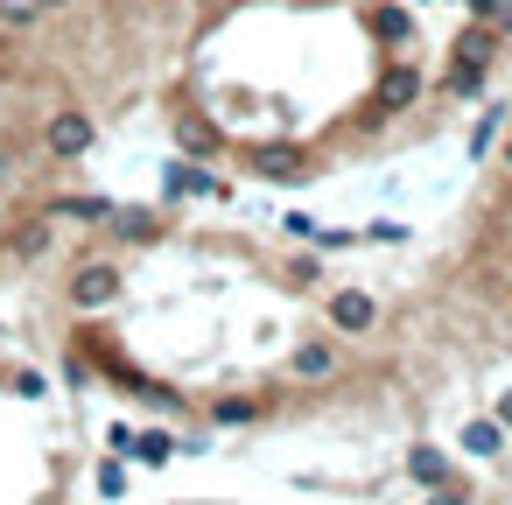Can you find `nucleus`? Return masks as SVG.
I'll use <instances>...</instances> for the list:
<instances>
[{
	"label": "nucleus",
	"mask_w": 512,
	"mask_h": 505,
	"mask_svg": "<svg viewBox=\"0 0 512 505\" xmlns=\"http://www.w3.org/2000/svg\"><path fill=\"white\" fill-rule=\"evenodd\" d=\"M0 176H8V162H0Z\"/></svg>",
	"instance_id": "22"
},
{
	"label": "nucleus",
	"mask_w": 512,
	"mask_h": 505,
	"mask_svg": "<svg viewBox=\"0 0 512 505\" xmlns=\"http://www.w3.org/2000/svg\"><path fill=\"white\" fill-rule=\"evenodd\" d=\"M449 92H484V64H456L449 71Z\"/></svg>",
	"instance_id": "17"
},
{
	"label": "nucleus",
	"mask_w": 512,
	"mask_h": 505,
	"mask_svg": "<svg viewBox=\"0 0 512 505\" xmlns=\"http://www.w3.org/2000/svg\"><path fill=\"white\" fill-rule=\"evenodd\" d=\"M43 246H50V211H43V218H36V225H22V232H15V239H8V253H15V260H36V253H43Z\"/></svg>",
	"instance_id": "10"
},
{
	"label": "nucleus",
	"mask_w": 512,
	"mask_h": 505,
	"mask_svg": "<svg viewBox=\"0 0 512 505\" xmlns=\"http://www.w3.org/2000/svg\"><path fill=\"white\" fill-rule=\"evenodd\" d=\"M491 43H498V36H491V29L477 22L470 36H456V64H484V57H491Z\"/></svg>",
	"instance_id": "13"
},
{
	"label": "nucleus",
	"mask_w": 512,
	"mask_h": 505,
	"mask_svg": "<svg viewBox=\"0 0 512 505\" xmlns=\"http://www.w3.org/2000/svg\"><path fill=\"white\" fill-rule=\"evenodd\" d=\"M505 162H512V141H505Z\"/></svg>",
	"instance_id": "21"
},
{
	"label": "nucleus",
	"mask_w": 512,
	"mask_h": 505,
	"mask_svg": "<svg viewBox=\"0 0 512 505\" xmlns=\"http://www.w3.org/2000/svg\"><path fill=\"white\" fill-rule=\"evenodd\" d=\"M218 183H211V169H197V162H169V197H211Z\"/></svg>",
	"instance_id": "7"
},
{
	"label": "nucleus",
	"mask_w": 512,
	"mask_h": 505,
	"mask_svg": "<svg viewBox=\"0 0 512 505\" xmlns=\"http://www.w3.org/2000/svg\"><path fill=\"white\" fill-rule=\"evenodd\" d=\"M407 470H414V477H421L428 491H442V484H449V456H442V449H428V442H421V449L407 456Z\"/></svg>",
	"instance_id": "9"
},
{
	"label": "nucleus",
	"mask_w": 512,
	"mask_h": 505,
	"mask_svg": "<svg viewBox=\"0 0 512 505\" xmlns=\"http://www.w3.org/2000/svg\"><path fill=\"white\" fill-rule=\"evenodd\" d=\"M246 169L267 176V183H302V176H309V148H295V141H260V148H246Z\"/></svg>",
	"instance_id": "3"
},
{
	"label": "nucleus",
	"mask_w": 512,
	"mask_h": 505,
	"mask_svg": "<svg viewBox=\"0 0 512 505\" xmlns=\"http://www.w3.org/2000/svg\"><path fill=\"white\" fill-rule=\"evenodd\" d=\"M176 134H183V148H190V155H211V148H218V141H211L197 120H190V127H176Z\"/></svg>",
	"instance_id": "18"
},
{
	"label": "nucleus",
	"mask_w": 512,
	"mask_h": 505,
	"mask_svg": "<svg viewBox=\"0 0 512 505\" xmlns=\"http://www.w3.org/2000/svg\"><path fill=\"white\" fill-rule=\"evenodd\" d=\"M92 141H99V127H92V113H78V106H64V113L43 127V148H50L57 162H78Z\"/></svg>",
	"instance_id": "5"
},
{
	"label": "nucleus",
	"mask_w": 512,
	"mask_h": 505,
	"mask_svg": "<svg viewBox=\"0 0 512 505\" xmlns=\"http://www.w3.org/2000/svg\"><path fill=\"white\" fill-rule=\"evenodd\" d=\"M498 442H505L498 421H470V428H463V449H470V456H498Z\"/></svg>",
	"instance_id": "11"
},
{
	"label": "nucleus",
	"mask_w": 512,
	"mask_h": 505,
	"mask_svg": "<svg viewBox=\"0 0 512 505\" xmlns=\"http://www.w3.org/2000/svg\"><path fill=\"white\" fill-rule=\"evenodd\" d=\"M127 449H134L141 463H169V456H176V442H169V435H134Z\"/></svg>",
	"instance_id": "15"
},
{
	"label": "nucleus",
	"mask_w": 512,
	"mask_h": 505,
	"mask_svg": "<svg viewBox=\"0 0 512 505\" xmlns=\"http://www.w3.org/2000/svg\"><path fill=\"white\" fill-rule=\"evenodd\" d=\"M253 414H260V400H218V407H211L218 428H239V421H253Z\"/></svg>",
	"instance_id": "14"
},
{
	"label": "nucleus",
	"mask_w": 512,
	"mask_h": 505,
	"mask_svg": "<svg viewBox=\"0 0 512 505\" xmlns=\"http://www.w3.org/2000/svg\"><path fill=\"white\" fill-rule=\"evenodd\" d=\"M120 288H127V274H120L113 260H85V267L64 281V295H71V309H78V316H99V309H113V302H120Z\"/></svg>",
	"instance_id": "1"
},
{
	"label": "nucleus",
	"mask_w": 512,
	"mask_h": 505,
	"mask_svg": "<svg viewBox=\"0 0 512 505\" xmlns=\"http://www.w3.org/2000/svg\"><path fill=\"white\" fill-rule=\"evenodd\" d=\"M106 211L113 204H99V197H57L50 204V218H71V225H106Z\"/></svg>",
	"instance_id": "8"
},
{
	"label": "nucleus",
	"mask_w": 512,
	"mask_h": 505,
	"mask_svg": "<svg viewBox=\"0 0 512 505\" xmlns=\"http://www.w3.org/2000/svg\"><path fill=\"white\" fill-rule=\"evenodd\" d=\"M106 218H113L127 239H155V218H148V211H106Z\"/></svg>",
	"instance_id": "16"
},
{
	"label": "nucleus",
	"mask_w": 512,
	"mask_h": 505,
	"mask_svg": "<svg viewBox=\"0 0 512 505\" xmlns=\"http://www.w3.org/2000/svg\"><path fill=\"white\" fill-rule=\"evenodd\" d=\"M491 421H498V428H512V386L498 393V407H491Z\"/></svg>",
	"instance_id": "19"
},
{
	"label": "nucleus",
	"mask_w": 512,
	"mask_h": 505,
	"mask_svg": "<svg viewBox=\"0 0 512 505\" xmlns=\"http://www.w3.org/2000/svg\"><path fill=\"white\" fill-rule=\"evenodd\" d=\"M372 36H379V43H407V36H414V22H407L400 8H379V15H372Z\"/></svg>",
	"instance_id": "12"
},
{
	"label": "nucleus",
	"mask_w": 512,
	"mask_h": 505,
	"mask_svg": "<svg viewBox=\"0 0 512 505\" xmlns=\"http://www.w3.org/2000/svg\"><path fill=\"white\" fill-rule=\"evenodd\" d=\"M337 365H344L337 337H295V351H288V379H302V386L337 379Z\"/></svg>",
	"instance_id": "4"
},
{
	"label": "nucleus",
	"mask_w": 512,
	"mask_h": 505,
	"mask_svg": "<svg viewBox=\"0 0 512 505\" xmlns=\"http://www.w3.org/2000/svg\"><path fill=\"white\" fill-rule=\"evenodd\" d=\"M36 8H64V0H36Z\"/></svg>",
	"instance_id": "20"
},
{
	"label": "nucleus",
	"mask_w": 512,
	"mask_h": 505,
	"mask_svg": "<svg viewBox=\"0 0 512 505\" xmlns=\"http://www.w3.org/2000/svg\"><path fill=\"white\" fill-rule=\"evenodd\" d=\"M323 316H330V330H337V337H365V330L379 323V302H372L365 288H337V295L323 302Z\"/></svg>",
	"instance_id": "6"
},
{
	"label": "nucleus",
	"mask_w": 512,
	"mask_h": 505,
	"mask_svg": "<svg viewBox=\"0 0 512 505\" xmlns=\"http://www.w3.org/2000/svg\"><path fill=\"white\" fill-rule=\"evenodd\" d=\"M414 99H421V71H414V64H386V71H379V85H372V106H365V120L379 127V120L407 113Z\"/></svg>",
	"instance_id": "2"
}]
</instances>
